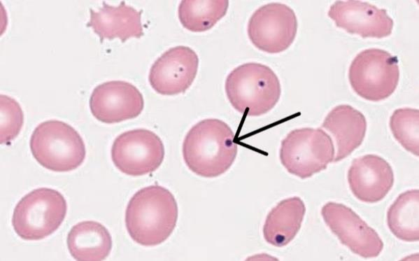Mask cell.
<instances>
[{
    "label": "cell",
    "mask_w": 419,
    "mask_h": 261,
    "mask_svg": "<svg viewBox=\"0 0 419 261\" xmlns=\"http://www.w3.org/2000/svg\"><path fill=\"white\" fill-rule=\"evenodd\" d=\"M327 15L337 27L362 38L387 37L394 26L385 9L361 1H336Z\"/></svg>",
    "instance_id": "cell-13"
},
{
    "label": "cell",
    "mask_w": 419,
    "mask_h": 261,
    "mask_svg": "<svg viewBox=\"0 0 419 261\" xmlns=\"http://www.w3.org/2000/svg\"><path fill=\"white\" fill-rule=\"evenodd\" d=\"M298 27L294 10L281 3H270L257 9L248 24V35L259 50L279 53L293 43Z\"/></svg>",
    "instance_id": "cell-9"
},
{
    "label": "cell",
    "mask_w": 419,
    "mask_h": 261,
    "mask_svg": "<svg viewBox=\"0 0 419 261\" xmlns=\"http://www.w3.org/2000/svg\"><path fill=\"white\" fill-rule=\"evenodd\" d=\"M321 127L334 137L336 153L334 162L342 160L362 143L367 120L360 111L347 104L335 106L326 115Z\"/></svg>",
    "instance_id": "cell-16"
},
{
    "label": "cell",
    "mask_w": 419,
    "mask_h": 261,
    "mask_svg": "<svg viewBox=\"0 0 419 261\" xmlns=\"http://www.w3.org/2000/svg\"><path fill=\"white\" fill-rule=\"evenodd\" d=\"M174 196L165 188L154 185L137 191L130 199L125 212V225L132 239L144 246L165 241L178 220Z\"/></svg>",
    "instance_id": "cell-1"
},
{
    "label": "cell",
    "mask_w": 419,
    "mask_h": 261,
    "mask_svg": "<svg viewBox=\"0 0 419 261\" xmlns=\"http://www.w3.org/2000/svg\"><path fill=\"white\" fill-rule=\"evenodd\" d=\"M348 182L357 199L372 204L382 200L391 190L394 173L385 160L369 154L353 160L348 171Z\"/></svg>",
    "instance_id": "cell-14"
},
{
    "label": "cell",
    "mask_w": 419,
    "mask_h": 261,
    "mask_svg": "<svg viewBox=\"0 0 419 261\" xmlns=\"http://www.w3.org/2000/svg\"><path fill=\"white\" fill-rule=\"evenodd\" d=\"M332 138L320 128L292 130L281 141L280 160L287 171L306 178L325 170L334 160Z\"/></svg>",
    "instance_id": "cell-6"
},
{
    "label": "cell",
    "mask_w": 419,
    "mask_h": 261,
    "mask_svg": "<svg viewBox=\"0 0 419 261\" xmlns=\"http://www.w3.org/2000/svg\"><path fill=\"white\" fill-rule=\"evenodd\" d=\"M24 113L19 103L10 97L0 95V143L8 144L20 133Z\"/></svg>",
    "instance_id": "cell-22"
},
{
    "label": "cell",
    "mask_w": 419,
    "mask_h": 261,
    "mask_svg": "<svg viewBox=\"0 0 419 261\" xmlns=\"http://www.w3.org/2000/svg\"><path fill=\"white\" fill-rule=\"evenodd\" d=\"M89 105L96 119L112 124L136 118L143 109L144 101L142 94L132 83L111 80L93 90Z\"/></svg>",
    "instance_id": "cell-12"
},
{
    "label": "cell",
    "mask_w": 419,
    "mask_h": 261,
    "mask_svg": "<svg viewBox=\"0 0 419 261\" xmlns=\"http://www.w3.org/2000/svg\"><path fill=\"white\" fill-rule=\"evenodd\" d=\"M67 204L57 190L40 188L24 196L16 204L12 225L22 239L40 240L55 232L64 220Z\"/></svg>",
    "instance_id": "cell-5"
},
{
    "label": "cell",
    "mask_w": 419,
    "mask_h": 261,
    "mask_svg": "<svg viewBox=\"0 0 419 261\" xmlns=\"http://www.w3.org/2000/svg\"><path fill=\"white\" fill-rule=\"evenodd\" d=\"M228 6L227 0H183L178 6V18L187 30L205 31L226 15Z\"/></svg>",
    "instance_id": "cell-20"
},
{
    "label": "cell",
    "mask_w": 419,
    "mask_h": 261,
    "mask_svg": "<svg viewBox=\"0 0 419 261\" xmlns=\"http://www.w3.org/2000/svg\"><path fill=\"white\" fill-rule=\"evenodd\" d=\"M235 135L225 122L208 118L195 124L183 143V156L195 174L214 178L225 173L237 155Z\"/></svg>",
    "instance_id": "cell-2"
},
{
    "label": "cell",
    "mask_w": 419,
    "mask_h": 261,
    "mask_svg": "<svg viewBox=\"0 0 419 261\" xmlns=\"http://www.w3.org/2000/svg\"><path fill=\"white\" fill-rule=\"evenodd\" d=\"M111 159L121 172L143 176L157 170L164 157L160 138L146 129H135L118 136L111 147Z\"/></svg>",
    "instance_id": "cell-8"
},
{
    "label": "cell",
    "mask_w": 419,
    "mask_h": 261,
    "mask_svg": "<svg viewBox=\"0 0 419 261\" xmlns=\"http://www.w3.org/2000/svg\"><path fill=\"white\" fill-rule=\"evenodd\" d=\"M232 106L239 113L259 116L271 111L278 101L281 87L269 66L260 63L241 64L232 71L225 81Z\"/></svg>",
    "instance_id": "cell-3"
},
{
    "label": "cell",
    "mask_w": 419,
    "mask_h": 261,
    "mask_svg": "<svg viewBox=\"0 0 419 261\" xmlns=\"http://www.w3.org/2000/svg\"><path fill=\"white\" fill-rule=\"evenodd\" d=\"M30 149L42 167L57 172L77 169L86 155L85 145L79 133L69 124L57 120L43 122L34 129Z\"/></svg>",
    "instance_id": "cell-4"
},
{
    "label": "cell",
    "mask_w": 419,
    "mask_h": 261,
    "mask_svg": "<svg viewBox=\"0 0 419 261\" xmlns=\"http://www.w3.org/2000/svg\"><path fill=\"white\" fill-rule=\"evenodd\" d=\"M90 18L87 24L99 36L101 41L118 38L122 42L128 38H141L143 35L141 24L142 10L122 1L113 6L102 2L98 11L90 9Z\"/></svg>",
    "instance_id": "cell-15"
},
{
    "label": "cell",
    "mask_w": 419,
    "mask_h": 261,
    "mask_svg": "<svg viewBox=\"0 0 419 261\" xmlns=\"http://www.w3.org/2000/svg\"><path fill=\"white\" fill-rule=\"evenodd\" d=\"M198 66L199 57L192 49L176 46L165 51L152 65L149 83L160 94L183 93L192 84Z\"/></svg>",
    "instance_id": "cell-11"
},
{
    "label": "cell",
    "mask_w": 419,
    "mask_h": 261,
    "mask_svg": "<svg viewBox=\"0 0 419 261\" xmlns=\"http://www.w3.org/2000/svg\"><path fill=\"white\" fill-rule=\"evenodd\" d=\"M348 78L353 90L363 99L371 101L385 99L399 83L397 57L382 49L364 50L351 62Z\"/></svg>",
    "instance_id": "cell-7"
},
{
    "label": "cell",
    "mask_w": 419,
    "mask_h": 261,
    "mask_svg": "<svg viewBox=\"0 0 419 261\" xmlns=\"http://www.w3.org/2000/svg\"><path fill=\"white\" fill-rule=\"evenodd\" d=\"M388 226L399 239L407 242L419 240V190L400 194L388 209Z\"/></svg>",
    "instance_id": "cell-19"
},
{
    "label": "cell",
    "mask_w": 419,
    "mask_h": 261,
    "mask_svg": "<svg viewBox=\"0 0 419 261\" xmlns=\"http://www.w3.org/2000/svg\"><path fill=\"white\" fill-rule=\"evenodd\" d=\"M66 244L71 256L78 261L105 260L112 248V238L108 230L101 223L85 220L70 230Z\"/></svg>",
    "instance_id": "cell-18"
},
{
    "label": "cell",
    "mask_w": 419,
    "mask_h": 261,
    "mask_svg": "<svg viewBox=\"0 0 419 261\" xmlns=\"http://www.w3.org/2000/svg\"><path fill=\"white\" fill-rule=\"evenodd\" d=\"M306 212L304 202L298 197L280 201L268 213L263 226L265 241L274 246L288 244L301 228Z\"/></svg>",
    "instance_id": "cell-17"
},
{
    "label": "cell",
    "mask_w": 419,
    "mask_h": 261,
    "mask_svg": "<svg viewBox=\"0 0 419 261\" xmlns=\"http://www.w3.org/2000/svg\"><path fill=\"white\" fill-rule=\"evenodd\" d=\"M390 128L395 139L411 153L419 155V110L396 109L390 119Z\"/></svg>",
    "instance_id": "cell-21"
},
{
    "label": "cell",
    "mask_w": 419,
    "mask_h": 261,
    "mask_svg": "<svg viewBox=\"0 0 419 261\" xmlns=\"http://www.w3.org/2000/svg\"><path fill=\"white\" fill-rule=\"evenodd\" d=\"M326 225L343 245L364 258H376L383 248L378 233L347 206L329 202L321 209Z\"/></svg>",
    "instance_id": "cell-10"
}]
</instances>
